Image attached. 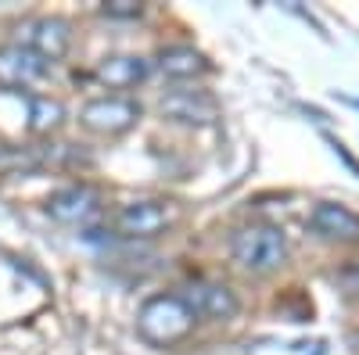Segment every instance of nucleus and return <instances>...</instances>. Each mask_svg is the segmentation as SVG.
I'll return each mask as SVG.
<instances>
[{"label":"nucleus","instance_id":"obj_1","mask_svg":"<svg viewBox=\"0 0 359 355\" xmlns=\"http://www.w3.org/2000/svg\"><path fill=\"white\" fill-rule=\"evenodd\" d=\"M198 327V316L180 294H151L137 312V334L155 348L184 344Z\"/></svg>","mask_w":359,"mask_h":355},{"label":"nucleus","instance_id":"obj_2","mask_svg":"<svg viewBox=\"0 0 359 355\" xmlns=\"http://www.w3.org/2000/svg\"><path fill=\"white\" fill-rule=\"evenodd\" d=\"M287 233L273 223H252V226H241L233 237H230V255L233 262L241 265L245 273L252 277H266V273H277L280 265L287 262Z\"/></svg>","mask_w":359,"mask_h":355},{"label":"nucleus","instance_id":"obj_3","mask_svg":"<svg viewBox=\"0 0 359 355\" xmlns=\"http://www.w3.org/2000/svg\"><path fill=\"white\" fill-rule=\"evenodd\" d=\"M180 219V209L172 201H162V197H137V201H126L123 209L111 216V226L118 237L126 241H155L162 237L169 226H176Z\"/></svg>","mask_w":359,"mask_h":355},{"label":"nucleus","instance_id":"obj_4","mask_svg":"<svg viewBox=\"0 0 359 355\" xmlns=\"http://www.w3.org/2000/svg\"><path fill=\"white\" fill-rule=\"evenodd\" d=\"M144 108L126 94H101L79 108V123L97 137H123L140 123Z\"/></svg>","mask_w":359,"mask_h":355},{"label":"nucleus","instance_id":"obj_5","mask_svg":"<svg viewBox=\"0 0 359 355\" xmlns=\"http://www.w3.org/2000/svg\"><path fill=\"white\" fill-rule=\"evenodd\" d=\"M11 43H22L29 50H36L40 57L54 65L57 57H65L69 47H72V25L57 15H36V18H25L18 29H15V40Z\"/></svg>","mask_w":359,"mask_h":355},{"label":"nucleus","instance_id":"obj_6","mask_svg":"<svg viewBox=\"0 0 359 355\" xmlns=\"http://www.w3.org/2000/svg\"><path fill=\"white\" fill-rule=\"evenodd\" d=\"M158 111L169 123H180V126H216L219 123V101L208 90H198V86H176V90L162 94Z\"/></svg>","mask_w":359,"mask_h":355},{"label":"nucleus","instance_id":"obj_7","mask_svg":"<svg viewBox=\"0 0 359 355\" xmlns=\"http://www.w3.org/2000/svg\"><path fill=\"white\" fill-rule=\"evenodd\" d=\"M101 194L86 183L62 187L47 197V216L62 226H94L101 219Z\"/></svg>","mask_w":359,"mask_h":355},{"label":"nucleus","instance_id":"obj_8","mask_svg":"<svg viewBox=\"0 0 359 355\" xmlns=\"http://www.w3.org/2000/svg\"><path fill=\"white\" fill-rule=\"evenodd\" d=\"M180 298L191 305V312L198 316V323H201V319H208V323H226V319H233L237 312H241L237 294H233L226 284H219V280H191L184 291H180Z\"/></svg>","mask_w":359,"mask_h":355},{"label":"nucleus","instance_id":"obj_9","mask_svg":"<svg viewBox=\"0 0 359 355\" xmlns=\"http://www.w3.org/2000/svg\"><path fill=\"white\" fill-rule=\"evenodd\" d=\"M54 65L36 50H29L22 43H4L0 47V83L15 86V90H29V86L47 83Z\"/></svg>","mask_w":359,"mask_h":355},{"label":"nucleus","instance_id":"obj_10","mask_svg":"<svg viewBox=\"0 0 359 355\" xmlns=\"http://www.w3.org/2000/svg\"><path fill=\"white\" fill-rule=\"evenodd\" d=\"M309 230L320 241L331 244H355L359 241V212L341 201H316L309 212Z\"/></svg>","mask_w":359,"mask_h":355},{"label":"nucleus","instance_id":"obj_11","mask_svg":"<svg viewBox=\"0 0 359 355\" xmlns=\"http://www.w3.org/2000/svg\"><path fill=\"white\" fill-rule=\"evenodd\" d=\"M155 69L165 79H172V83H194V79H205L208 72H212V62H208L201 50H194L187 43H176V47H162L158 50Z\"/></svg>","mask_w":359,"mask_h":355},{"label":"nucleus","instance_id":"obj_12","mask_svg":"<svg viewBox=\"0 0 359 355\" xmlns=\"http://www.w3.org/2000/svg\"><path fill=\"white\" fill-rule=\"evenodd\" d=\"M97 83L108 86V90H133L140 86L147 76H151V62L140 54H111L97 65Z\"/></svg>","mask_w":359,"mask_h":355},{"label":"nucleus","instance_id":"obj_13","mask_svg":"<svg viewBox=\"0 0 359 355\" xmlns=\"http://www.w3.org/2000/svg\"><path fill=\"white\" fill-rule=\"evenodd\" d=\"M65 123V104L54 97H29V130L33 133H54Z\"/></svg>","mask_w":359,"mask_h":355},{"label":"nucleus","instance_id":"obj_14","mask_svg":"<svg viewBox=\"0 0 359 355\" xmlns=\"http://www.w3.org/2000/svg\"><path fill=\"white\" fill-rule=\"evenodd\" d=\"M101 11H104L108 18H140V15H144V8L133 4V0H104Z\"/></svg>","mask_w":359,"mask_h":355},{"label":"nucleus","instance_id":"obj_15","mask_svg":"<svg viewBox=\"0 0 359 355\" xmlns=\"http://www.w3.org/2000/svg\"><path fill=\"white\" fill-rule=\"evenodd\" d=\"M327 144H331V147H334V155H338V158H341V162H345V165H348L352 172H359V162H355V158H352V155L345 151V144H341L338 137H327Z\"/></svg>","mask_w":359,"mask_h":355},{"label":"nucleus","instance_id":"obj_16","mask_svg":"<svg viewBox=\"0 0 359 355\" xmlns=\"http://www.w3.org/2000/svg\"><path fill=\"white\" fill-rule=\"evenodd\" d=\"M345 104H352V108H359V97H345Z\"/></svg>","mask_w":359,"mask_h":355}]
</instances>
